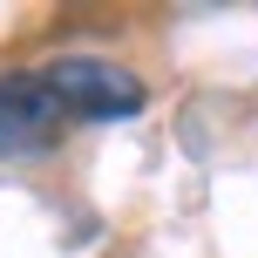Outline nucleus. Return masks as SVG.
<instances>
[{"label":"nucleus","instance_id":"obj_1","mask_svg":"<svg viewBox=\"0 0 258 258\" xmlns=\"http://www.w3.org/2000/svg\"><path fill=\"white\" fill-rule=\"evenodd\" d=\"M41 82L54 89V102L82 122H129L150 109V89L143 75H129L122 61H102V54H61V61L41 68Z\"/></svg>","mask_w":258,"mask_h":258},{"label":"nucleus","instance_id":"obj_2","mask_svg":"<svg viewBox=\"0 0 258 258\" xmlns=\"http://www.w3.org/2000/svg\"><path fill=\"white\" fill-rule=\"evenodd\" d=\"M68 109L54 102V89L34 68H7L0 75V156H41L54 150Z\"/></svg>","mask_w":258,"mask_h":258}]
</instances>
